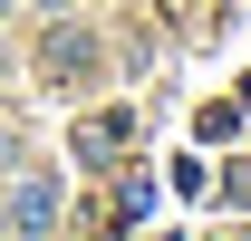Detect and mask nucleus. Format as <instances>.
<instances>
[{
    "mask_svg": "<svg viewBox=\"0 0 251 241\" xmlns=\"http://www.w3.org/2000/svg\"><path fill=\"white\" fill-rule=\"evenodd\" d=\"M10 222H29V232H39V222H58V193H49V183H29V193H10Z\"/></svg>",
    "mask_w": 251,
    "mask_h": 241,
    "instance_id": "1",
    "label": "nucleus"
}]
</instances>
